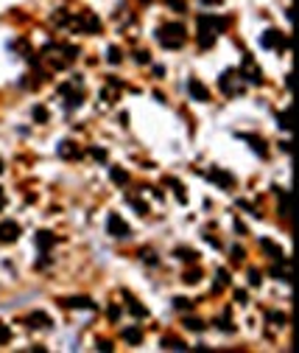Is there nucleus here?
I'll return each mask as SVG.
<instances>
[{"instance_id": "a18cd8bd", "label": "nucleus", "mask_w": 299, "mask_h": 353, "mask_svg": "<svg viewBox=\"0 0 299 353\" xmlns=\"http://www.w3.org/2000/svg\"><path fill=\"white\" fill-rule=\"evenodd\" d=\"M3 207H6V191L0 188V210H3Z\"/></svg>"}, {"instance_id": "423d86ee", "label": "nucleus", "mask_w": 299, "mask_h": 353, "mask_svg": "<svg viewBox=\"0 0 299 353\" xmlns=\"http://www.w3.org/2000/svg\"><path fill=\"white\" fill-rule=\"evenodd\" d=\"M263 48H274V51H288V37L282 34L280 28H268L266 34L260 37Z\"/></svg>"}, {"instance_id": "aec40b11", "label": "nucleus", "mask_w": 299, "mask_h": 353, "mask_svg": "<svg viewBox=\"0 0 299 353\" xmlns=\"http://www.w3.org/2000/svg\"><path fill=\"white\" fill-rule=\"evenodd\" d=\"M174 255H176L179 261H188V263H196V261H199V252L190 250V247H176V250H174Z\"/></svg>"}, {"instance_id": "a211bd4d", "label": "nucleus", "mask_w": 299, "mask_h": 353, "mask_svg": "<svg viewBox=\"0 0 299 353\" xmlns=\"http://www.w3.org/2000/svg\"><path fill=\"white\" fill-rule=\"evenodd\" d=\"M260 247L268 252V258H271V261H285V252L280 250L277 244H271L268 239H260Z\"/></svg>"}, {"instance_id": "dca6fc26", "label": "nucleus", "mask_w": 299, "mask_h": 353, "mask_svg": "<svg viewBox=\"0 0 299 353\" xmlns=\"http://www.w3.org/2000/svg\"><path fill=\"white\" fill-rule=\"evenodd\" d=\"M62 95H65V107L67 110H76V107H81V101H84V98H81V93L78 90H70V87H62Z\"/></svg>"}, {"instance_id": "1a4fd4ad", "label": "nucleus", "mask_w": 299, "mask_h": 353, "mask_svg": "<svg viewBox=\"0 0 299 353\" xmlns=\"http://www.w3.org/2000/svg\"><path fill=\"white\" fill-rule=\"evenodd\" d=\"M106 230H109L112 239H126L129 233H132V227L123 222V216H118V213H112L109 219H106Z\"/></svg>"}, {"instance_id": "72a5a7b5", "label": "nucleus", "mask_w": 299, "mask_h": 353, "mask_svg": "<svg viewBox=\"0 0 299 353\" xmlns=\"http://www.w3.org/2000/svg\"><path fill=\"white\" fill-rule=\"evenodd\" d=\"M106 59H109L112 65H118V62H121V51H118V48L112 45L109 51H106Z\"/></svg>"}, {"instance_id": "9b49d317", "label": "nucleus", "mask_w": 299, "mask_h": 353, "mask_svg": "<svg viewBox=\"0 0 299 353\" xmlns=\"http://www.w3.org/2000/svg\"><path fill=\"white\" fill-rule=\"evenodd\" d=\"M188 93H190V98H193V101H210V90H207V87H204L196 76L188 79Z\"/></svg>"}, {"instance_id": "f704fd0d", "label": "nucleus", "mask_w": 299, "mask_h": 353, "mask_svg": "<svg viewBox=\"0 0 299 353\" xmlns=\"http://www.w3.org/2000/svg\"><path fill=\"white\" fill-rule=\"evenodd\" d=\"M165 3L174 9V12H185V9H188V6H185V0H165Z\"/></svg>"}, {"instance_id": "7c9ffc66", "label": "nucleus", "mask_w": 299, "mask_h": 353, "mask_svg": "<svg viewBox=\"0 0 299 353\" xmlns=\"http://www.w3.org/2000/svg\"><path fill=\"white\" fill-rule=\"evenodd\" d=\"M134 62H137V65H148V62H151L148 51H134Z\"/></svg>"}, {"instance_id": "473e14b6", "label": "nucleus", "mask_w": 299, "mask_h": 353, "mask_svg": "<svg viewBox=\"0 0 299 353\" xmlns=\"http://www.w3.org/2000/svg\"><path fill=\"white\" fill-rule=\"evenodd\" d=\"M182 278H185V283H199L201 272H199V269H190V272H185Z\"/></svg>"}, {"instance_id": "f3484780", "label": "nucleus", "mask_w": 299, "mask_h": 353, "mask_svg": "<svg viewBox=\"0 0 299 353\" xmlns=\"http://www.w3.org/2000/svg\"><path fill=\"white\" fill-rule=\"evenodd\" d=\"M53 244H56L53 233H48V230H39V233H36V247H39V252H48Z\"/></svg>"}, {"instance_id": "4be33fe9", "label": "nucleus", "mask_w": 299, "mask_h": 353, "mask_svg": "<svg viewBox=\"0 0 299 353\" xmlns=\"http://www.w3.org/2000/svg\"><path fill=\"white\" fill-rule=\"evenodd\" d=\"M109 177H112V183H118V185H129V171L121 168V166H115V168L109 171Z\"/></svg>"}, {"instance_id": "c756f323", "label": "nucleus", "mask_w": 299, "mask_h": 353, "mask_svg": "<svg viewBox=\"0 0 299 353\" xmlns=\"http://www.w3.org/2000/svg\"><path fill=\"white\" fill-rule=\"evenodd\" d=\"M174 306H176L179 311H190V308H193V303H190L188 297H174Z\"/></svg>"}, {"instance_id": "2eb2a0df", "label": "nucleus", "mask_w": 299, "mask_h": 353, "mask_svg": "<svg viewBox=\"0 0 299 353\" xmlns=\"http://www.w3.org/2000/svg\"><path fill=\"white\" fill-rule=\"evenodd\" d=\"M241 137H244L246 143H249V149L255 151L257 157H268V146H266V140H260L257 135H241Z\"/></svg>"}, {"instance_id": "58836bf2", "label": "nucleus", "mask_w": 299, "mask_h": 353, "mask_svg": "<svg viewBox=\"0 0 299 353\" xmlns=\"http://www.w3.org/2000/svg\"><path fill=\"white\" fill-rule=\"evenodd\" d=\"M246 278H249V283H252V286H260V272H257V269H249Z\"/></svg>"}, {"instance_id": "39448f33", "label": "nucleus", "mask_w": 299, "mask_h": 353, "mask_svg": "<svg viewBox=\"0 0 299 353\" xmlns=\"http://www.w3.org/2000/svg\"><path fill=\"white\" fill-rule=\"evenodd\" d=\"M67 25H73V28L81 31V34H101V31H104L101 20L92 12H78L76 17H70V20H67Z\"/></svg>"}, {"instance_id": "c9c22d12", "label": "nucleus", "mask_w": 299, "mask_h": 353, "mask_svg": "<svg viewBox=\"0 0 299 353\" xmlns=\"http://www.w3.org/2000/svg\"><path fill=\"white\" fill-rule=\"evenodd\" d=\"M277 121H280V129H285V132H288V129H291V121H288V112H280V115H277Z\"/></svg>"}, {"instance_id": "412c9836", "label": "nucleus", "mask_w": 299, "mask_h": 353, "mask_svg": "<svg viewBox=\"0 0 299 353\" xmlns=\"http://www.w3.org/2000/svg\"><path fill=\"white\" fill-rule=\"evenodd\" d=\"M121 336H123V342H129V345H140V342H143V331L132 325V328H123Z\"/></svg>"}, {"instance_id": "393cba45", "label": "nucleus", "mask_w": 299, "mask_h": 353, "mask_svg": "<svg viewBox=\"0 0 299 353\" xmlns=\"http://www.w3.org/2000/svg\"><path fill=\"white\" fill-rule=\"evenodd\" d=\"M129 311H132L134 317H148V308H145L143 303H137L134 297H129Z\"/></svg>"}, {"instance_id": "9d476101", "label": "nucleus", "mask_w": 299, "mask_h": 353, "mask_svg": "<svg viewBox=\"0 0 299 353\" xmlns=\"http://www.w3.org/2000/svg\"><path fill=\"white\" fill-rule=\"evenodd\" d=\"M20 224L14 222V219H6V222H0V244H14V241L20 239Z\"/></svg>"}, {"instance_id": "de8ad7c7", "label": "nucleus", "mask_w": 299, "mask_h": 353, "mask_svg": "<svg viewBox=\"0 0 299 353\" xmlns=\"http://www.w3.org/2000/svg\"><path fill=\"white\" fill-rule=\"evenodd\" d=\"M3 168H6V163H3V157H0V174H3Z\"/></svg>"}, {"instance_id": "49530a36", "label": "nucleus", "mask_w": 299, "mask_h": 353, "mask_svg": "<svg viewBox=\"0 0 299 353\" xmlns=\"http://www.w3.org/2000/svg\"><path fill=\"white\" fill-rule=\"evenodd\" d=\"M201 3H210V6H215V3H218V0H201Z\"/></svg>"}, {"instance_id": "a19ab883", "label": "nucleus", "mask_w": 299, "mask_h": 353, "mask_svg": "<svg viewBox=\"0 0 299 353\" xmlns=\"http://www.w3.org/2000/svg\"><path fill=\"white\" fill-rule=\"evenodd\" d=\"M98 351H104V353L112 351V342L109 339H98Z\"/></svg>"}, {"instance_id": "f257e3e1", "label": "nucleus", "mask_w": 299, "mask_h": 353, "mask_svg": "<svg viewBox=\"0 0 299 353\" xmlns=\"http://www.w3.org/2000/svg\"><path fill=\"white\" fill-rule=\"evenodd\" d=\"M229 20L227 17H215V14H201L199 17V45L201 48H212L218 34L227 31Z\"/></svg>"}, {"instance_id": "ddd939ff", "label": "nucleus", "mask_w": 299, "mask_h": 353, "mask_svg": "<svg viewBox=\"0 0 299 353\" xmlns=\"http://www.w3.org/2000/svg\"><path fill=\"white\" fill-rule=\"evenodd\" d=\"M207 180H212V183L221 185V188H232L235 185V177L232 174H227V171H221V168H210L207 171Z\"/></svg>"}, {"instance_id": "ea45409f", "label": "nucleus", "mask_w": 299, "mask_h": 353, "mask_svg": "<svg viewBox=\"0 0 299 353\" xmlns=\"http://www.w3.org/2000/svg\"><path fill=\"white\" fill-rule=\"evenodd\" d=\"M143 261L148 263V266H157V258H154V255H151L148 250H143Z\"/></svg>"}, {"instance_id": "e433bc0d", "label": "nucleus", "mask_w": 299, "mask_h": 353, "mask_svg": "<svg viewBox=\"0 0 299 353\" xmlns=\"http://www.w3.org/2000/svg\"><path fill=\"white\" fill-rule=\"evenodd\" d=\"M89 154L98 160V163H104V160H106V149H89Z\"/></svg>"}, {"instance_id": "b1692460", "label": "nucleus", "mask_w": 299, "mask_h": 353, "mask_svg": "<svg viewBox=\"0 0 299 353\" xmlns=\"http://www.w3.org/2000/svg\"><path fill=\"white\" fill-rule=\"evenodd\" d=\"M224 286H229V272H227V269H218V275H215V286H212V292L218 295V292H221Z\"/></svg>"}, {"instance_id": "7ed1b4c3", "label": "nucleus", "mask_w": 299, "mask_h": 353, "mask_svg": "<svg viewBox=\"0 0 299 353\" xmlns=\"http://www.w3.org/2000/svg\"><path fill=\"white\" fill-rule=\"evenodd\" d=\"M185 39H188V34H185V25L182 23H165L157 28V42L162 48H168V51H176V48L185 45Z\"/></svg>"}, {"instance_id": "2f4dec72", "label": "nucleus", "mask_w": 299, "mask_h": 353, "mask_svg": "<svg viewBox=\"0 0 299 353\" xmlns=\"http://www.w3.org/2000/svg\"><path fill=\"white\" fill-rule=\"evenodd\" d=\"M9 342H11V331H9V325L0 322V345H9Z\"/></svg>"}, {"instance_id": "37998d69", "label": "nucleus", "mask_w": 299, "mask_h": 353, "mask_svg": "<svg viewBox=\"0 0 299 353\" xmlns=\"http://www.w3.org/2000/svg\"><path fill=\"white\" fill-rule=\"evenodd\" d=\"M121 317V308L118 306H109V319H118Z\"/></svg>"}, {"instance_id": "4468645a", "label": "nucleus", "mask_w": 299, "mask_h": 353, "mask_svg": "<svg viewBox=\"0 0 299 353\" xmlns=\"http://www.w3.org/2000/svg\"><path fill=\"white\" fill-rule=\"evenodd\" d=\"M59 157H65V160H78L81 157V149L76 146V140H62V143H59Z\"/></svg>"}, {"instance_id": "6e6552de", "label": "nucleus", "mask_w": 299, "mask_h": 353, "mask_svg": "<svg viewBox=\"0 0 299 353\" xmlns=\"http://www.w3.org/2000/svg\"><path fill=\"white\" fill-rule=\"evenodd\" d=\"M25 325L31 331H45L53 325V319H51L48 311H31V314H25Z\"/></svg>"}, {"instance_id": "f8f14e48", "label": "nucleus", "mask_w": 299, "mask_h": 353, "mask_svg": "<svg viewBox=\"0 0 299 353\" xmlns=\"http://www.w3.org/2000/svg\"><path fill=\"white\" fill-rule=\"evenodd\" d=\"M65 308H84V311H95V300H89V297H62L59 300Z\"/></svg>"}, {"instance_id": "f03ea898", "label": "nucleus", "mask_w": 299, "mask_h": 353, "mask_svg": "<svg viewBox=\"0 0 299 353\" xmlns=\"http://www.w3.org/2000/svg\"><path fill=\"white\" fill-rule=\"evenodd\" d=\"M76 56H78V48H73V45H56V42H51L42 51V59L48 62V68H53V70L70 68V62Z\"/></svg>"}, {"instance_id": "09e8293b", "label": "nucleus", "mask_w": 299, "mask_h": 353, "mask_svg": "<svg viewBox=\"0 0 299 353\" xmlns=\"http://www.w3.org/2000/svg\"><path fill=\"white\" fill-rule=\"evenodd\" d=\"M143 3H151V0H143Z\"/></svg>"}, {"instance_id": "c85d7f7f", "label": "nucleus", "mask_w": 299, "mask_h": 353, "mask_svg": "<svg viewBox=\"0 0 299 353\" xmlns=\"http://www.w3.org/2000/svg\"><path fill=\"white\" fill-rule=\"evenodd\" d=\"M285 319H288V317H285L282 311H268V322H274L277 328H280V325H285Z\"/></svg>"}, {"instance_id": "4c0bfd02", "label": "nucleus", "mask_w": 299, "mask_h": 353, "mask_svg": "<svg viewBox=\"0 0 299 353\" xmlns=\"http://www.w3.org/2000/svg\"><path fill=\"white\" fill-rule=\"evenodd\" d=\"M129 202H132V205L137 207V213H140V216H145V213H148V207H145V202H140V199H129Z\"/></svg>"}, {"instance_id": "79ce46f5", "label": "nucleus", "mask_w": 299, "mask_h": 353, "mask_svg": "<svg viewBox=\"0 0 299 353\" xmlns=\"http://www.w3.org/2000/svg\"><path fill=\"white\" fill-rule=\"evenodd\" d=\"M232 261H244V250H241V247H235L232 250Z\"/></svg>"}, {"instance_id": "bb28decb", "label": "nucleus", "mask_w": 299, "mask_h": 353, "mask_svg": "<svg viewBox=\"0 0 299 353\" xmlns=\"http://www.w3.org/2000/svg\"><path fill=\"white\" fill-rule=\"evenodd\" d=\"M165 183H168V185H174V191H176V199H179V202H188V194H185V185H179L176 180H174V177H168Z\"/></svg>"}, {"instance_id": "6ab92c4d", "label": "nucleus", "mask_w": 299, "mask_h": 353, "mask_svg": "<svg viewBox=\"0 0 299 353\" xmlns=\"http://www.w3.org/2000/svg\"><path fill=\"white\" fill-rule=\"evenodd\" d=\"M159 348H165V351H185L188 345L179 339V336H162L159 339Z\"/></svg>"}, {"instance_id": "cd10ccee", "label": "nucleus", "mask_w": 299, "mask_h": 353, "mask_svg": "<svg viewBox=\"0 0 299 353\" xmlns=\"http://www.w3.org/2000/svg\"><path fill=\"white\" fill-rule=\"evenodd\" d=\"M185 328L188 331H204L207 328V322H201V319H196V317H188L185 319Z\"/></svg>"}, {"instance_id": "a878e982", "label": "nucleus", "mask_w": 299, "mask_h": 353, "mask_svg": "<svg viewBox=\"0 0 299 353\" xmlns=\"http://www.w3.org/2000/svg\"><path fill=\"white\" fill-rule=\"evenodd\" d=\"M215 325H218V331H224V334H232L235 325H232V319H229V314H221V317L215 319Z\"/></svg>"}, {"instance_id": "20e7f679", "label": "nucleus", "mask_w": 299, "mask_h": 353, "mask_svg": "<svg viewBox=\"0 0 299 353\" xmlns=\"http://www.w3.org/2000/svg\"><path fill=\"white\" fill-rule=\"evenodd\" d=\"M218 87H221L224 95H241L246 87V79L241 76V70L238 68H229L221 73V79H218Z\"/></svg>"}, {"instance_id": "0eeeda50", "label": "nucleus", "mask_w": 299, "mask_h": 353, "mask_svg": "<svg viewBox=\"0 0 299 353\" xmlns=\"http://www.w3.org/2000/svg\"><path fill=\"white\" fill-rule=\"evenodd\" d=\"M241 76H244L246 81H252V84H263V70L257 68V62H255V56H249L246 54L244 56V65H241Z\"/></svg>"}, {"instance_id": "c03bdc74", "label": "nucleus", "mask_w": 299, "mask_h": 353, "mask_svg": "<svg viewBox=\"0 0 299 353\" xmlns=\"http://www.w3.org/2000/svg\"><path fill=\"white\" fill-rule=\"evenodd\" d=\"M154 76L157 79H162V76H165V68H162V65H154Z\"/></svg>"}, {"instance_id": "5701e85b", "label": "nucleus", "mask_w": 299, "mask_h": 353, "mask_svg": "<svg viewBox=\"0 0 299 353\" xmlns=\"http://www.w3.org/2000/svg\"><path fill=\"white\" fill-rule=\"evenodd\" d=\"M31 115H34L36 124H48V121H51V112H48V107H42V104H36L31 110Z\"/></svg>"}]
</instances>
